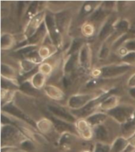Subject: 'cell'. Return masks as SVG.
Returning a JSON list of instances; mask_svg holds the SVG:
<instances>
[{
  "instance_id": "6da1fadb",
  "label": "cell",
  "mask_w": 135,
  "mask_h": 152,
  "mask_svg": "<svg viewBox=\"0 0 135 152\" xmlns=\"http://www.w3.org/2000/svg\"><path fill=\"white\" fill-rule=\"evenodd\" d=\"M112 90L109 91H92L88 93H79L71 95L69 98L67 107L70 110H78L82 109L86 105H88L92 101L103 96L105 94H108Z\"/></svg>"
},
{
  "instance_id": "7a4b0ae2",
  "label": "cell",
  "mask_w": 135,
  "mask_h": 152,
  "mask_svg": "<svg viewBox=\"0 0 135 152\" xmlns=\"http://www.w3.org/2000/svg\"><path fill=\"white\" fill-rule=\"evenodd\" d=\"M131 66L124 63L112 64L108 66H102L101 68L96 69L92 73L95 78L101 79H111L121 77L131 69Z\"/></svg>"
},
{
  "instance_id": "3957f363",
  "label": "cell",
  "mask_w": 135,
  "mask_h": 152,
  "mask_svg": "<svg viewBox=\"0 0 135 152\" xmlns=\"http://www.w3.org/2000/svg\"><path fill=\"white\" fill-rule=\"evenodd\" d=\"M25 136L20 130L13 125H2L1 127V143L2 146H15L20 144Z\"/></svg>"
},
{
  "instance_id": "277c9868",
  "label": "cell",
  "mask_w": 135,
  "mask_h": 152,
  "mask_svg": "<svg viewBox=\"0 0 135 152\" xmlns=\"http://www.w3.org/2000/svg\"><path fill=\"white\" fill-rule=\"evenodd\" d=\"M44 24L48 31V37L50 38L53 45L56 48L61 47L62 43V35L57 27L55 15L48 13L46 14Z\"/></svg>"
},
{
  "instance_id": "5b68a950",
  "label": "cell",
  "mask_w": 135,
  "mask_h": 152,
  "mask_svg": "<svg viewBox=\"0 0 135 152\" xmlns=\"http://www.w3.org/2000/svg\"><path fill=\"white\" fill-rule=\"evenodd\" d=\"M2 112L36 128V121H34L33 119L25 111H23L21 108H19L14 102H8L4 106H2Z\"/></svg>"
},
{
  "instance_id": "8992f818",
  "label": "cell",
  "mask_w": 135,
  "mask_h": 152,
  "mask_svg": "<svg viewBox=\"0 0 135 152\" xmlns=\"http://www.w3.org/2000/svg\"><path fill=\"white\" fill-rule=\"evenodd\" d=\"M135 111V108L131 105H119L110 111L107 112L108 117H110L119 123L120 125H123Z\"/></svg>"
},
{
  "instance_id": "52a82bcc",
  "label": "cell",
  "mask_w": 135,
  "mask_h": 152,
  "mask_svg": "<svg viewBox=\"0 0 135 152\" xmlns=\"http://www.w3.org/2000/svg\"><path fill=\"white\" fill-rule=\"evenodd\" d=\"M45 16V12L40 11L28 21L27 25H25V29H24V32H23L25 40L32 37L37 32V30L41 27V25L44 23Z\"/></svg>"
},
{
  "instance_id": "ba28073f",
  "label": "cell",
  "mask_w": 135,
  "mask_h": 152,
  "mask_svg": "<svg viewBox=\"0 0 135 152\" xmlns=\"http://www.w3.org/2000/svg\"><path fill=\"white\" fill-rule=\"evenodd\" d=\"M48 111L50 112L52 117L59 119V120L64 121L67 122L74 124L75 125L77 121V118L73 115L70 109H67L62 106L59 105H48Z\"/></svg>"
},
{
  "instance_id": "9c48e42d",
  "label": "cell",
  "mask_w": 135,
  "mask_h": 152,
  "mask_svg": "<svg viewBox=\"0 0 135 152\" xmlns=\"http://www.w3.org/2000/svg\"><path fill=\"white\" fill-rule=\"evenodd\" d=\"M112 92V91H111ZM109 92V93H111ZM105 94L103 96L96 99L92 101L89 104L86 105L85 107H83L82 109L78 110H71V113L73 114V115L77 119H81V118H87L88 117H90L94 113H96V110H98L99 106L101 104V102L103 101L106 97H108V94Z\"/></svg>"
},
{
  "instance_id": "30bf717a",
  "label": "cell",
  "mask_w": 135,
  "mask_h": 152,
  "mask_svg": "<svg viewBox=\"0 0 135 152\" xmlns=\"http://www.w3.org/2000/svg\"><path fill=\"white\" fill-rule=\"evenodd\" d=\"M78 65L85 70L91 68L92 49L89 43H84L78 52Z\"/></svg>"
},
{
  "instance_id": "8fae6325",
  "label": "cell",
  "mask_w": 135,
  "mask_h": 152,
  "mask_svg": "<svg viewBox=\"0 0 135 152\" xmlns=\"http://www.w3.org/2000/svg\"><path fill=\"white\" fill-rule=\"evenodd\" d=\"M75 127L78 136L85 140H90L93 137V129L84 118L78 119Z\"/></svg>"
},
{
  "instance_id": "7c38bea8",
  "label": "cell",
  "mask_w": 135,
  "mask_h": 152,
  "mask_svg": "<svg viewBox=\"0 0 135 152\" xmlns=\"http://www.w3.org/2000/svg\"><path fill=\"white\" fill-rule=\"evenodd\" d=\"M51 120L52 121L53 124H54L55 130L60 135H62L65 132H70V133L75 134V135L78 136L74 124H71V123L67 122L64 121L59 120V119H58L55 117H52V116H51Z\"/></svg>"
},
{
  "instance_id": "4fadbf2b",
  "label": "cell",
  "mask_w": 135,
  "mask_h": 152,
  "mask_svg": "<svg viewBox=\"0 0 135 152\" xmlns=\"http://www.w3.org/2000/svg\"><path fill=\"white\" fill-rule=\"evenodd\" d=\"M55 18L58 28L62 33V35L65 32H67L70 24V14L67 11L59 12V13L55 14Z\"/></svg>"
},
{
  "instance_id": "5bb4252c",
  "label": "cell",
  "mask_w": 135,
  "mask_h": 152,
  "mask_svg": "<svg viewBox=\"0 0 135 152\" xmlns=\"http://www.w3.org/2000/svg\"><path fill=\"white\" fill-rule=\"evenodd\" d=\"M44 92L49 99L55 101H62L65 99V93L62 89L53 84H46Z\"/></svg>"
},
{
  "instance_id": "9a60e30c",
  "label": "cell",
  "mask_w": 135,
  "mask_h": 152,
  "mask_svg": "<svg viewBox=\"0 0 135 152\" xmlns=\"http://www.w3.org/2000/svg\"><path fill=\"white\" fill-rule=\"evenodd\" d=\"M114 22H113L112 20L109 19L106 20L101 26L98 32V39L101 41L104 42L110 38L114 34Z\"/></svg>"
},
{
  "instance_id": "2e32d148",
  "label": "cell",
  "mask_w": 135,
  "mask_h": 152,
  "mask_svg": "<svg viewBox=\"0 0 135 152\" xmlns=\"http://www.w3.org/2000/svg\"><path fill=\"white\" fill-rule=\"evenodd\" d=\"M119 105V98L116 95H110L106 97L101 102L98 110H101L102 112L107 113Z\"/></svg>"
},
{
  "instance_id": "e0dca14e",
  "label": "cell",
  "mask_w": 135,
  "mask_h": 152,
  "mask_svg": "<svg viewBox=\"0 0 135 152\" xmlns=\"http://www.w3.org/2000/svg\"><path fill=\"white\" fill-rule=\"evenodd\" d=\"M36 129L43 135L50 134L55 130V126L52 121L47 118H43L36 121Z\"/></svg>"
},
{
  "instance_id": "ac0fdd59",
  "label": "cell",
  "mask_w": 135,
  "mask_h": 152,
  "mask_svg": "<svg viewBox=\"0 0 135 152\" xmlns=\"http://www.w3.org/2000/svg\"><path fill=\"white\" fill-rule=\"evenodd\" d=\"M121 132L123 136L130 140L135 136V111L134 112L128 121L122 125Z\"/></svg>"
},
{
  "instance_id": "d6986e66",
  "label": "cell",
  "mask_w": 135,
  "mask_h": 152,
  "mask_svg": "<svg viewBox=\"0 0 135 152\" xmlns=\"http://www.w3.org/2000/svg\"><path fill=\"white\" fill-rule=\"evenodd\" d=\"M78 135L70 133V132H65L60 135V137L58 141V144L59 148L63 151L69 150L70 147L73 145V142L78 137Z\"/></svg>"
},
{
  "instance_id": "ffe728a7",
  "label": "cell",
  "mask_w": 135,
  "mask_h": 152,
  "mask_svg": "<svg viewBox=\"0 0 135 152\" xmlns=\"http://www.w3.org/2000/svg\"><path fill=\"white\" fill-rule=\"evenodd\" d=\"M108 115L107 113L104 112H96L87 118H85V120L87 121L88 123L91 125L92 128H96L97 126L103 125V123L105 122L106 120L108 119Z\"/></svg>"
},
{
  "instance_id": "44dd1931",
  "label": "cell",
  "mask_w": 135,
  "mask_h": 152,
  "mask_svg": "<svg viewBox=\"0 0 135 152\" xmlns=\"http://www.w3.org/2000/svg\"><path fill=\"white\" fill-rule=\"evenodd\" d=\"M1 77L3 79L12 81H18V72L15 69L7 63L1 64Z\"/></svg>"
},
{
  "instance_id": "7402d4cb",
  "label": "cell",
  "mask_w": 135,
  "mask_h": 152,
  "mask_svg": "<svg viewBox=\"0 0 135 152\" xmlns=\"http://www.w3.org/2000/svg\"><path fill=\"white\" fill-rule=\"evenodd\" d=\"M46 80H47V77L38 71L31 77L29 81L36 90H40V89H44L45 87Z\"/></svg>"
},
{
  "instance_id": "603a6c76",
  "label": "cell",
  "mask_w": 135,
  "mask_h": 152,
  "mask_svg": "<svg viewBox=\"0 0 135 152\" xmlns=\"http://www.w3.org/2000/svg\"><path fill=\"white\" fill-rule=\"evenodd\" d=\"M77 61L78 62V54L67 55V58L65 60L63 67H62L64 75H69L70 73L73 72L76 67Z\"/></svg>"
},
{
  "instance_id": "cb8c5ba5",
  "label": "cell",
  "mask_w": 135,
  "mask_h": 152,
  "mask_svg": "<svg viewBox=\"0 0 135 152\" xmlns=\"http://www.w3.org/2000/svg\"><path fill=\"white\" fill-rule=\"evenodd\" d=\"M130 146V141L124 136H119L111 144L112 152H123Z\"/></svg>"
},
{
  "instance_id": "d4e9b609",
  "label": "cell",
  "mask_w": 135,
  "mask_h": 152,
  "mask_svg": "<svg viewBox=\"0 0 135 152\" xmlns=\"http://www.w3.org/2000/svg\"><path fill=\"white\" fill-rule=\"evenodd\" d=\"M93 136H95L98 142L106 143L109 138V132L104 125H100L93 129Z\"/></svg>"
},
{
  "instance_id": "484cf974",
  "label": "cell",
  "mask_w": 135,
  "mask_h": 152,
  "mask_svg": "<svg viewBox=\"0 0 135 152\" xmlns=\"http://www.w3.org/2000/svg\"><path fill=\"white\" fill-rule=\"evenodd\" d=\"M53 45L52 43H51ZM51 44H44V45L39 47L38 49V54H39L40 58L44 61V60L49 58L52 55V54L55 52L56 49H55V46H51Z\"/></svg>"
},
{
  "instance_id": "4316f807",
  "label": "cell",
  "mask_w": 135,
  "mask_h": 152,
  "mask_svg": "<svg viewBox=\"0 0 135 152\" xmlns=\"http://www.w3.org/2000/svg\"><path fill=\"white\" fill-rule=\"evenodd\" d=\"M15 38L14 35L10 33H2L1 35V49L2 50H9L14 46Z\"/></svg>"
},
{
  "instance_id": "83f0119b",
  "label": "cell",
  "mask_w": 135,
  "mask_h": 152,
  "mask_svg": "<svg viewBox=\"0 0 135 152\" xmlns=\"http://www.w3.org/2000/svg\"><path fill=\"white\" fill-rule=\"evenodd\" d=\"M109 11H110V10H108L103 6V3H101V4H100V6L95 10V11L90 15V19H91V20H93V21H101V20H103V19L105 18V17L107 16V14H108Z\"/></svg>"
},
{
  "instance_id": "f1b7e54d",
  "label": "cell",
  "mask_w": 135,
  "mask_h": 152,
  "mask_svg": "<svg viewBox=\"0 0 135 152\" xmlns=\"http://www.w3.org/2000/svg\"><path fill=\"white\" fill-rule=\"evenodd\" d=\"M19 66H20V70L21 73L26 74L34 70L35 68L38 66V65L31 61L30 59L22 58L19 62Z\"/></svg>"
},
{
  "instance_id": "f546056e",
  "label": "cell",
  "mask_w": 135,
  "mask_h": 152,
  "mask_svg": "<svg viewBox=\"0 0 135 152\" xmlns=\"http://www.w3.org/2000/svg\"><path fill=\"white\" fill-rule=\"evenodd\" d=\"M131 28V24L126 19H120L114 22V31L120 35L126 34Z\"/></svg>"
},
{
  "instance_id": "4dcf8cb0",
  "label": "cell",
  "mask_w": 135,
  "mask_h": 152,
  "mask_svg": "<svg viewBox=\"0 0 135 152\" xmlns=\"http://www.w3.org/2000/svg\"><path fill=\"white\" fill-rule=\"evenodd\" d=\"M18 148L20 150L24 152H37V147L36 143L34 141L27 138L21 141Z\"/></svg>"
},
{
  "instance_id": "1f68e13d",
  "label": "cell",
  "mask_w": 135,
  "mask_h": 152,
  "mask_svg": "<svg viewBox=\"0 0 135 152\" xmlns=\"http://www.w3.org/2000/svg\"><path fill=\"white\" fill-rule=\"evenodd\" d=\"M84 42L81 38H75L73 39L72 43H71L70 48H69L68 52H67V55H73V54H78L79 50H81V48L84 44Z\"/></svg>"
},
{
  "instance_id": "d6a6232c",
  "label": "cell",
  "mask_w": 135,
  "mask_h": 152,
  "mask_svg": "<svg viewBox=\"0 0 135 152\" xmlns=\"http://www.w3.org/2000/svg\"><path fill=\"white\" fill-rule=\"evenodd\" d=\"M111 52V46L108 44V41L103 42L98 52V58L100 60H105L109 57Z\"/></svg>"
},
{
  "instance_id": "836d02e7",
  "label": "cell",
  "mask_w": 135,
  "mask_h": 152,
  "mask_svg": "<svg viewBox=\"0 0 135 152\" xmlns=\"http://www.w3.org/2000/svg\"><path fill=\"white\" fill-rule=\"evenodd\" d=\"M39 4V2H33L32 3H30L29 6L27 7L26 11H25V15H26L27 18H29V20L31 18H32L34 16H36L38 13L40 12L38 10Z\"/></svg>"
},
{
  "instance_id": "e575fe53",
  "label": "cell",
  "mask_w": 135,
  "mask_h": 152,
  "mask_svg": "<svg viewBox=\"0 0 135 152\" xmlns=\"http://www.w3.org/2000/svg\"><path fill=\"white\" fill-rule=\"evenodd\" d=\"M92 152H112L111 144L103 142H96L94 145Z\"/></svg>"
},
{
  "instance_id": "d590c367",
  "label": "cell",
  "mask_w": 135,
  "mask_h": 152,
  "mask_svg": "<svg viewBox=\"0 0 135 152\" xmlns=\"http://www.w3.org/2000/svg\"><path fill=\"white\" fill-rule=\"evenodd\" d=\"M38 70H39V72L43 73L44 75H45L46 77H48L52 73L53 66L51 64L44 61L38 66Z\"/></svg>"
},
{
  "instance_id": "8d00e7d4",
  "label": "cell",
  "mask_w": 135,
  "mask_h": 152,
  "mask_svg": "<svg viewBox=\"0 0 135 152\" xmlns=\"http://www.w3.org/2000/svg\"><path fill=\"white\" fill-rule=\"evenodd\" d=\"M122 63L126 64L130 66H135V52H128L121 58Z\"/></svg>"
},
{
  "instance_id": "74e56055",
  "label": "cell",
  "mask_w": 135,
  "mask_h": 152,
  "mask_svg": "<svg viewBox=\"0 0 135 152\" xmlns=\"http://www.w3.org/2000/svg\"><path fill=\"white\" fill-rule=\"evenodd\" d=\"M126 52H135V39H126L121 46Z\"/></svg>"
},
{
  "instance_id": "f35d334b",
  "label": "cell",
  "mask_w": 135,
  "mask_h": 152,
  "mask_svg": "<svg viewBox=\"0 0 135 152\" xmlns=\"http://www.w3.org/2000/svg\"><path fill=\"white\" fill-rule=\"evenodd\" d=\"M81 32L82 34L86 37H90L94 34L95 32V28L94 26L90 23H85L84 24L81 28Z\"/></svg>"
},
{
  "instance_id": "ab89813d",
  "label": "cell",
  "mask_w": 135,
  "mask_h": 152,
  "mask_svg": "<svg viewBox=\"0 0 135 152\" xmlns=\"http://www.w3.org/2000/svg\"><path fill=\"white\" fill-rule=\"evenodd\" d=\"M97 7H94V4L92 2H86V3L84 4V6H83L82 7V10H81V11L83 12L82 15H88L89 14H92L94 11H95V10H96ZM89 15H90V14H89Z\"/></svg>"
},
{
  "instance_id": "60d3db41",
  "label": "cell",
  "mask_w": 135,
  "mask_h": 152,
  "mask_svg": "<svg viewBox=\"0 0 135 152\" xmlns=\"http://www.w3.org/2000/svg\"><path fill=\"white\" fill-rule=\"evenodd\" d=\"M19 149L17 146H2L1 147V152H16Z\"/></svg>"
},
{
  "instance_id": "b9f144b4",
  "label": "cell",
  "mask_w": 135,
  "mask_h": 152,
  "mask_svg": "<svg viewBox=\"0 0 135 152\" xmlns=\"http://www.w3.org/2000/svg\"><path fill=\"white\" fill-rule=\"evenodd\" d=\"M126 85L129 88H135V73H133L131 77H129L128 80L126 82Z\"/></svg>"
},
{
  "instance_id": "7bdbcfd3",
  "label": "cell",
  "mask_w": 135,
  "mask_h": 152,
  "mask_svg": "<svg viewBox=\"0 0 135 152\" xmlns=\"http://www.w3.org/2000/svg\"><path fill=\"white\" fill-rule=\"evenodd\" d=\"M128 93L133 99L135 100V88H129Z\"/></svg>"
},
{
  "instance_id": "ee69618b",
  "label": "cell",
  "mask_w": 135,
  "mask_h": 152,
  "mask_svg": "<svg viewBox=\"0 0 135 152\" xmlns=\"http://www.w3.org/2000/svg\"><path fill=\"white\" fill-rule=\"evenodd\" d=\"M129 141H130V145L132 146L133 148H135V136H133L132 138L130 139Z\"/></svg>"
},
{
  "instance_id": "f6af8a7d",
  "label": "cell",
  "mask_w": 135,
  "mask_h": 152,
  "mask_svg": "<svg viewBox=\"0 0 135 152\" xmlns=\"http://www.w3.org/2000/svg\"><path fill=\"white\" fill-rule=\"evenodd\" d=\"M123 152H135V148H133L132 146L130 145L128 148H126V150L124 151H123Z\"/></svg>"
},
{
  "instance_id": "bcb514c9",
  "label": "cell",
  "mask_w": 135,
  "mask_h": 152,
  "mask_svg": "<svg viewBox=\"0 0 135 152\" xmlns=\"http://www.w3.org/2000/svg\"><path fill=\"white\" fill-rule=\"evenodd\" d=\"M81 152H91V151H83Z\"/></svg>"
}]
</instances>
